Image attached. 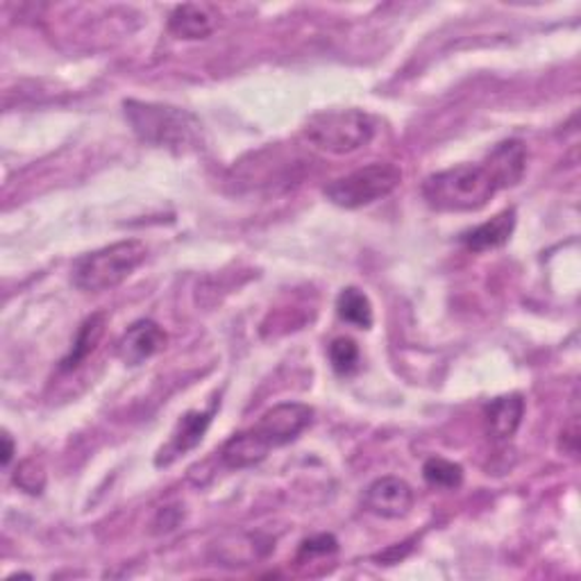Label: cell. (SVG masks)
I'll list each match as a JSON object with an SVG mask.
<instances>
[{"label":"cell","instance_id":"1","mask_svg":"<svg viewBox=\"0 0 581 581\" xmlns=\"http://www.w3.org/2000/svg\"><path fill=\"white\" fill-rule=\"evenodd\" d=\"M502 191L495 175L481 164H459L447 171H438L423 182V198L436 212L468 214L487 207L495 193Z\"/></svg>","mask_w":581,"mask_h":581},{"label":"cell","instance_id":"2","mask_svg":"<svg viewBox=\"0 0 581 581\" xmlns=\"http://www.w3.org/2000/svg\"><path fill=\"white\" fill-rule=\"evenodd\" d=\"M123 107L127 123L144 144L173 152H186L201 144L203 125L186 110L141 101H125Z\"/></svg>","mask_w":581,"mask_h":581},{"label":"cell","instance_id":"3","mask_svg":"<svg viewBox=\"0 0 581 581\" xmlns=\"http://www.w3.org/2000/svg\"><path fill=\"white\" fill-rule=\"evenodd\" d=\"M148 248L146 243L130 239L93 250L73 264L71 280L80 290L87 294H103L123 284L144 262Z\"/></svg>","mask_w":581,"mask_h":581},{"label":"cell","instance_id":"4","mask_svg":"<svg viewBox=\"0 0 581 581\" xmlns=\"http://www.w3.org/2000/svg\"><path fill=\"white\" fill-rule=\"evenodd\" d=\"M375 118L364 110L318 112L305 123V139L328 155H352L375 137Z\"/></svg>","mask_w":581,"mask_h":581},{"label":"cell","instance_id":"5","mask_svg":"<svg viewBox=\"0 0 581 581\" xmlns=\"http://www.w3.org/2000/svg\"><path fill=\"white\" fill-rule=\"evenodd\" d=\"M402 182V171L394 164H368L352 171L326 186V198L341 209H362L398 189Z\"/></svg>","mask_w":581,"mask_h":581},{"label":"cell","instance_id":"6","mask_svg":"<svg viewBox=\"0 0 581 581\" xmlns=\"http://www.w3.org/2000/svg\"><path fill=\"white\" fill-rule=\"evenodd\" d=\"M314 421V409L303 402H282L266 411L254 430L260 432L271 447L288 445L296 441Z\"/></svg>","mask_w":581,"mask_h":581},{"label":"cell","instance_id":"7","mask_svg":"<svg viewBox=\"0 0 581 581\" xmlns=\"http://www.w3.org/2000/svg\"><path fill=\"white\" fill-rule=\"evenodd\" d=\"M364 506L377 519L400 521L413 506V491L400 477H379L366 489Z\"/></svg>","mask_w":581,"mask_h":581},{"label":"cell","instance_id":"8","mask_svg":"<svg viewBox=\"0 0 581 581\" xmlns=\"http://www.w3.org/2000/svg\"><path fill=\"white\" fill-rule=\"evenodd\" d=\"M216 409H218V405H214L207 411H186L180 418V423L175 425V430L171 434V441L159 449L155 464L159 468L161 466L167 468V466L175 464L180 457H184L186 452L196 449L203 443V438H205V434H207V430H209V425L214 421Z\"/></svg>","mask_w":581,"mask_h":581},{"label":"cell","instance_id":"9","mask_svg":"<svg viewBox=\"0 0 581 581\" xmlns=\"http://www.w3.org/2000/svg\"><path fill=\"white\" fill-rule=\"evenodd\" d=\"M167 345V332L155 320H137L116 345L118 360L125 366H141Z\"/></svg>","mask_w":581,"mask_h":581},{"label":"cell","instance_id":"10","mask_svg":"<svg viewBox=\"0 0 581 581\" xmlns=\"http://www.w3.org/2000/svg\"><path fill=\"white\" fill-rule=\"evenodd\" d=\"M271 449L273 447L266 443V438L254 428H250L225 441V445L220 447V462L230 470H243L262 464Z\"/></svg>","mask_w":581,"mask_h":581},{"label":"cell","instance_id":"11","mask_svg":"<svg viewBox=\"0 0 581 581\" xmlns=\"http://www.w3.org/2000/svg\"><path fill=\"white\" fill-rule=\"evenodd\" d=\"M483 161H487V167L495 175L500 189H511L523 180L527 171V146L521 139L502 141Z\"/></svg>","mask_w":581,"mask_h":581},{"label":"cell","instance_id":"12","mask_svg":"<svg viewBox=\"0 0 581 581\" xmlns=\"http://www.w3.org/2000/svg\"><path fill=\"white\" fill-rule=\"evenodd\" d=\"M218 25V14L209 5H178L169 16V32L178 39H207Z\"/></svg>","mask_w":581,"mask_h":581},{"label":"cell","instance_id":"13","mask_svg":"<svg viewBox=\"0 0 581 581\" xmlns=\"http://www.w3.org/2000/svg\"><path fill=\"white\" fill-rule=\"evenodd\" d=\"M523 415H525V400L521 394L495 398L491 405H487V411H483L489 436L493 441H509L515 432H519Z\"/></svg>","mask_w":581,"mask_h":581},{"label":"cell","instance_id":"14","mask_svg":"<svg viewBox=\"0 0 581 581\" xmlns=\"http://www.w3.org/2000/svg\"><path fill=\"white\" fill-rule=\"evenodd\" d=\"M515 230V209H504L491 220L462 235V243L472 252H487L504 246Z\"/></svg>","mask_w":581,"mask_h":581},{"label":"cell","instance_id":"15","mask_svg":"<svg viewBox=\"0 0 581 581\" xmlns=\"http://www.w3.org/2000/svg\"><path fill=\"white\" fill-rule=\"evenodd\" d=\"M105 328H107V314L99 311V314L89 316L78 330V337L73 341L71 352L61 360V371H73L80 364H84L93 354V350L99 348V343L103 341Z\"/></svg>","mask_w":581,"mask_h":581},{"label":"cell","instance_id":"16","mask_svg":"<svg viewBox=\"0 0 581 581\" xmlns=\"http://www.w3.org/2000/svg\"><path fill=\"white\" fill-rule=\"evenodd\" d=\"M337 314L341 320L360 330L373 328V305L364 290H360L357 286H348L341 290L337 298Z\"/></svg>","mask_w":581,"mask_h":581},{"label":"cell","instance_id":"17","mask_svg":"<svg viewBox=\"0 0 581 581\" xmlns=\"http://www.w3.org/2000/svg\"><path fill=\"white\" fill-rule=\"evenodd\" d=\"M423 477L434 489L455 491L464 483V468L455 462L443 459V457H432L423 466Z\"/></svg>","mask_w":581,"mask_h":581},{"label":"cell","instance_id":"18","mask_svg":"<svg viewBox=\"0 0 581 581\" xmlns=\"http://www.w3.org/2000/svg\"><path fill=\"white\" fill-rule=\"evenodd\" d=\"M330 362L337 375L348 377L360 368V345L348 337H339L330 345Z\"/></svg>","mask_w":581,"mask_h":581},{"label":"cell","instance_id":"19","mask_svg":"<svg viewBox=\"0 0 581 581\" xmlns=\"http://www.w3.org/2000/svg\"><path fill=\"white\" fill-rule=\"evenodd\" d=\"M14 483L27 495H42L46 489V468L39 459H25L14 472Z\"/></svg>","mask_w":581,"mask_h":581},{"label":"cell","instance_id":"20","mask_svg":"<svg viewBox=\"0 0 581 581\" xmlns=\"http://www.w3.org/2000/svg\"><path fill=\"white\" fill-rule=\"evenodd\" d=\"M337 550H339V540L332 534H318V536H311V538L303 540L298 559L307 561V559H314V557L334 555Z\"/></svg>","mask_w":581,"mask_h":581},{"label":"cell","instance_id":"21","mask_svg":"<svg viewBox=\"0 0 581 581\" xmlns=\"http://www.w3.org/2000/svg\"><path fill=\"white\" fill-rule=\"evenodd\" d=\"M409 552H411V540H407V543H400V545H394L391 550H386V552H384V555H379L377 559H379V561H384L386 566H391V563H398L400 559H405Z\"/></svg>","mask_w":581,"mask_h":581},{"label":"cell","instance_id":"22","mask_svg":"<svg viewBox=\"0 0 581 581\" xmlns=\"http://www.w3.org/2000/svg\"><path fill=\"white\" fill-rule=\"evenodd\" d=\"M12 457H14V441L8 432H3V457H0V464H3V468H8L12 464Z\"/></svg>","mask_w":581,"mask_h":581}]
</instances>
